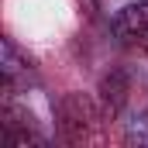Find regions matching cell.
I'll use <instances>...</instances> for the list:
<instances>
[{
    "instance_id": "2",
    "label": "cell",
    "mask_w": 148,
    "mask_h": 148,
    "mask_svg": "<svg viewBox=\"0 0 148 148\" xmlns=\"http://www.w3.org/2000/svg\"><path fill=\"white\" fill-rule=\"evenodd\" d=\"M114 35H117V41H121L127 52L148 55V0L127 3V7L117 14V21H114Z\"/></svg>"
},
{
    "instance_id": "3",
    "label": "cell",
    "mask_w": 148,
    "mask_h": 148,
    "mask_svg": "<svg viewBox=\"0 0 148 148\" xmlns=\"http://www.w3.org/2000/svg\"><path fill=\"white\" fill-rule=\"evenodd\" d=\"M127 90H131V83H127V73L124 69H110V73L100 79V103H103V114L107 117H114V114L124 107Z\"/></svg>"
},
{
    "instance_id": "1",
    "label": "cell",
    "mask_w": 148,
    "mask_h": 148,
    "mask_svg": "<svg viewBox=\"0 0 148 148\" xmlns=\"http://www.w3.org/2000/svg\"><path fill=\"white\" fill-rule=\"evenodd\" d=\"M97 121H100V110L86 93H69V97L59 100V131H62V138L83 141L97 127Z\"/></svg>"
}]
</instances>
